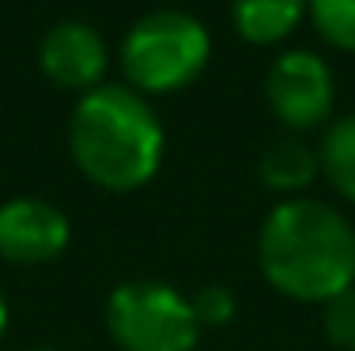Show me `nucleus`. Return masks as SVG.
<instances>
[{
    "instance_id": "nucleus-1",
    "label": "nucleus",
    "mask_w": 355,
    "mask_h": 351,
    "mask_svg": "<svg viewBox=\"0 0 355 351\" xmlns=\"http://www.w3.org/2000/svg\"><path fill=\"white\" fill-rule=\"evenodd\" d=\"M257 261L280 295L299 303H329L355 287V231L336 208L291 197L261 223Z\"/></svg>"
},
{
    "instance_id": "nucleus-2",
    "label": "nucleus",
    "mask_w": 355,
    "mask_h": 351,
    "mask_svg": "<svg viewBox=\"0 0 355 351\" xmlns=\"http://www.w3.org/2000/svg\"><path fill=\"white\" fill-rule=\"evenodd\" d=\"M69 147L95 186L129 193L148 186L163 163V125L137 91L106 83L76 102Z\"/></svg>"
},
{
    "instance_id": "nucleus-3",
    "label": "nucleus",
    "mask_w": 355,
    "mask_h": 351,
    "mask_svg": "<svg viewBox=\"0 0 355 351\" xmlns=\"http://www.w3.org/2000/svg\"><path fill=\"white\" fill-rule=\"evenodd\" d=\"M208 57H212V38L205 23L189 12L163 8V12L144 15L125 35L121 69L137 91L171 95V91L189 87L205 72Z\"/></svg>"
},
{
    "instance_id": "nucleus-4",
    "label": "nucleus",
    "mask_w": 355,
    "mask_h": 351,
    "mask_svg": "<svg viewBox=\"0 0 355 351\" xmlns=\"http://www.w3.org/2000/svg\"><path fill=\"white\" fill-rule=\"evenodd\" d=\"M106 329L121 351H193L200 340L189 298L159 280L121 283L106 298Z\"/></svg>"
},
{
    "instance_id": "nucleus-5",
    "label": "nucleus",
    "mask_w": 355,
    "mask_h": 351,
    "mask_svg": "<svg viewBox=\"0 0 355 351\" xmlns=\"http://www.w3.org/2000/svg\"><path fill=\"white\" fill-rule=\"evenodd\" d=\"M265 95L272 114L287 129H318L333 110V76L329 64L310 49H291L272 64L265 83Z\"/></svg>"
},
{
    "instance_id": "nucleus-6",
    "label": "nucleus",
    "mask_w": 355,
    "mask_h": 351,
    "mask_svg": "<svg viewBox=\"0 0 355 351\" xmlns=\"http://www.w3.org/2000/svg\"><path fill=\"white\" fill-rule=\"evenodd\" d=\"M72 227L61 208L35 197L8 200L0 208V257L12 264H46L69 249Z\"/></svg>"
},
{
    "instance_id": "nucleus-7",
    "label": "nucleus",
    "mask_w": 355,
    "mask_h": 351,
    "mask_svg": "<svg viewBox=\"0 0 355 351\" xmlns=\"http://www.w3.org/2000/svg\"><path fill=\"white\" fill-rule=\"evenodd\" d=\"M38 64L57 87L95 91L110 57H106V42L95 27H87V23H57L42 38Z\"/></svg>"
},
{
    "instance_id": "nucleus-8",
    "label": "nucleus",
    "mask_w": 355,
    "mask_h": 351,
    "mask_svg": "<svg viewBox=\"0 0 355 351\" xmlns=\"http://www.w3.org/2000/svg\"><path fill=\"white\" fill-rule=\"evenodd\" d=\"M234 30L250 46H276L306 15V0H234Z\"/></svg>"
},
{
    "instance_id": "nucleus-9",
    "label": "nucleus",
    "mask_w": 355,
    "mask_h": 351,
    "mask_svg": "<svg viewBox=\"0 0 355 351\" xmlns=\"http://www.w3.org/2000/svg\"><path fill=\"white\" fill-rule=\"evenodd\" d=\"M321 170L318 152H310L299 136H284L261 159V181L276 193H299L314 181V174Z\"/></svg>"
},
{
    "instance_id": "nucleus-10",
    "label": "nucleus",
    "mask_w": 355,
    "mask_h": 351,
    "mask_svg": "<svg viewBox=\"0 0 355 351\" xmlns=\"http://www.w3.org/2000/svg\"><path fill=\"white\" fill-rule=\"evenodd\" d=\"M318 163L336 193L355 200V117L329 125L325 140L318 147Z\"/></svg>"
},
{
    "instance_id": "nucleus-11",
    "label": "nucleus",
    "mask_w": 355,
    "mask_h": 351,
    "mask_svg": "<svg viewBox=\"0 0 355 351\" xmlns=\"http://www.w3.org/2000/svg\"><path fill=\"white\" fill-rule=\"evenodd\" d=\"M306 12L336 49L355 53V0H306Z\"/></svg>"
},
{
    "instance_id": "nucleus-12",
    "label": "nucleus",
    "mask_w": 355,
    "mask_h": 351,
    "mask_svg": "<svg viewBox=\"0 0 355 351\" xmlns=\"http://www.w3.org/2000/svg\"><path fill=\"white\" fill-rule=\"evenodd\" d=\"M189 306L200 329H219V325H227L234 317V291L223 287V283H208V287H200L189 298Z\"/></svg>"
},
{
    "instance_id": "nucleus-13",
    "label": "nucleus",
    "mask_w": 355,
    "mask_h": 351,
    "mask_svg": "<svg viewBox=\"0 0 355 351\" xmlns=\"http://www.w3.org/2000/svg\"><path fill=\"white\" fill-rule=\"evenodd\" d=\"M325 336L340 351H355V287L325 303Z\"/></svg>"
},
{
    "instance_id": "nucleus-14",
    "label": "nucleus",
    "mask_w": 355,
    "mask_h": 351,
    "mask_svg": "<svg viewBox=\"0 0 355 351\" xmlns=\"http://www.w3.org/2000/svg\"><path fill=\"white\" fill-rule=\"evenodd\" d=\"M4 329H8V303H4V295H0V336H4Z\"/></svg>"
},
{
    "instance_id": "nucleus-15",
    "label": "nucleus",
    "mask_w": 355,
    "mask_h": 351,
    "mask_svg": "<svg viewBox=\"0 0 355 351\" xmlns=\"http://www.w3.org/2000/svg\"><path fill=\"white\" fill-rule=\"evenodd\" d=\"M42 351H49V348H42Z\"/></svg>"
}]
</instances>
